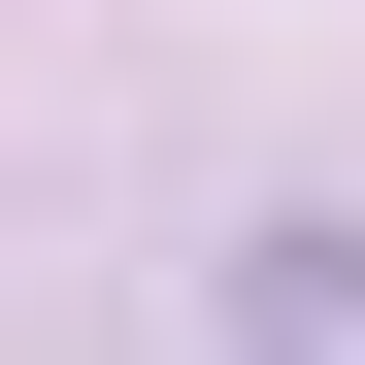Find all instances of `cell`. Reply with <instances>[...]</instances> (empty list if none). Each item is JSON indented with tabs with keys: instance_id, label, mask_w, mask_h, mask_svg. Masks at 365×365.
Returning <instances> with one entry per match:
<instances>
[{
	"instance_id": "6da1fadb",
	"label": "cell",
	"mask_w": 365,
	"mask_h": 365,
	"mask_svg": "<svg viewBox=\"0 0 365 365\" xmlns=\"http://www.w3.org/2000/svg\"><path fill=\"white\" fill-rule=\"evenodd\" d=\"M232 365H365V232H232Z\"/></svg>"
}]
</instances>
